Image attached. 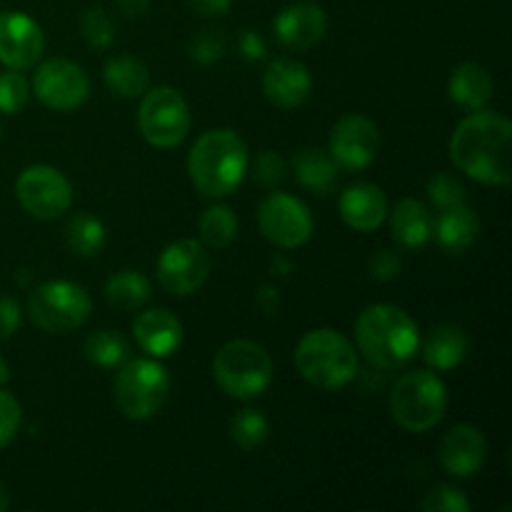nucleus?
I'll return each instance as SVG.
<instances>
[{
	"instance_id": "obj_13",
	"label": "nucleus",
	"mask_w": 512,
	"mask_h": 512,
	"mask_svg": "<svg viewBox=\"0 0 512 512\" xmlns=\"http://www.w3.org/2000/svg\"><path fill=\"white\" fill-rule=\"evenodd\" d=\"M33 93L50 110L68 113V110L80 108L88 100V73L78 63H73V60H45L43 65H38L33 75Z\"/></svg>"
},
{
	"instance_id": "obj_16",
	"label": "nucleus",
	"mask_w": 512,
	"mask_h": 512,
	"mask_svg": "<svg viewBox=\"0 0 512 512\" xmlns=\"http://www.w3.org/2000/svg\"><path fill=\"white\" fill-rule=\"evenodd\" d=\"M488 460V438L475 425L460 423L440 443V463L453 478H473Z\"/></svg>"
},
{
	"instance_id": "obj_45",
	"label": "nucleus",
	"mask_w": 512,
	"mask_h": 512,
	"mask_svg": "<svg viewBox=\"0 0 512 512\" xmlns=\"http://www.w3.org/2000/svg\"><path fill=\"white\" fill-rule=\"evenodd\" d=\"M10 505V495H8V488L3 485V480H0V512L8 510Z\"/></svg>"
},
{
	"instance_id": "obj_17",
	"label": "nucleus",
	"mask_w": 512,
	"mask_h": 512,
	"mask_svg": "<svg viewBox=\"0 0 512 512\" xmlns=\"http://www.w3.org/2000/svg\"><path fill=\"white\" fill-rule=\"evenodd\" d=\"M310 90H313V78L298 60L275 58L265 68L263 93L278 108H298L310 98Z\"/></svg>"
},
{
	"instance_id": "obj_4",
	"label": "nucleus",
	"mask_w": 512,
	"mask_h": 512,
	"mask_svg": "<svg viewBox=\"0 0 512 512\" xmlns=\"http://www.w3.org/2000/svg\"><path fill=\"white\" fill-rule=\"evenodd\" d=\"M295 368L315 388L340 390L358 375V350L338 330H310L295 350Z\"/></svg>"
},
{
	"instance_id": "obj_29",
	"label": "nucleus",
	"mask_w": 512,
	"mask_h": 512,
	"mask_svg": "<svg viewBox=\"0 0 512 512\" xmlns=\"http://www.w3.org/2000/svg\"><path fill=\"white\" fill-rule=\"evenodd\" d=\"M85 358L98 368H120L130 360V345L118 330H98L85 340Z\"/></svg>"
},
{
	"instance_id": "obj_21",
	"label": "nucleus",
	"mask_w": 512,
	"mask_h": 512,
	"mask_svg": "<svg viewBox=\"0 0 512 512\" xmlns=\"http://www.w3.org/2000/svg\"><path fill=\"white\" fill-rule=\"evenodd\" d=\"M435 218L425 203L415 198H403L393 210L390 218V233L400 248L418 250L433 240Z\"/></svg>"
},
{
	"instance_id": "obj_9",
	"label": "nucleus",
	"mask_w": 512,
	"mask_h": 512,
	"mask_svg": "<svg viewBox=\"0 0 512 512\" xmlns=\"http://www.w3.org/2000/svg\"><path fill=\"white\" fill-rule=\"evenodd\" d=\"M138 125L143 138L153 148H175L188 138L190 125H193L188 100L183 98L180 90L170 88V85L148 88L140 100Z\"/></svg>"
},
{
	"instance_id": "obj_39",
	"label": "nucleus",
	"mask_w": 512,
	"mask_h": 512,
	"mask_svg": "<svg viewBox=\"0 0 512 512\" xmlns=\"http://www.w3.org/2000/svg\"><path fill=\"white\" fill-rule=\"evenodd\" d=\"M368 270L375 280H380V283H390V280L398 278L400 270H403V260H400V255L393 253V250H378V253L370 258Z\"/></svg>"
},
{
	"instance_id": "obj_28",
	"label": "nucleus",
	"mask_w": 512,
	"mask_h": 512,
	"mask_svg": "<svg viewBox=\"0 0 512 512\" xmlns=\"http://www.w3.org/2000/svg\"><path fill=\"white\" fill-rule=\"evenodd\" d=\"M65 243L80 258H95L105 245V228L98 218L80 213L65 225Z\"/></svg>"
},
{
	"instance_id": "obj_3",
	"label": "nucleus",
	"mask_w": 512,
	"mask_h": 512,
	"mask_svg": "<svg viewBox=\"0 0 512 512\" xmlns=\"http://www.w3.org/2000/svg\"><path fill=\"white\" fill-rule=\"evenodd\" d=\"M248 145L235 130H208L195 140L188 155V173L195 188L208 198H228L248 173Z\"/></svg>"
},
{
	"instance_id": "obj_5",
	"label": "nucleus",
	"mask_w": 512,
	"mask_h": 512,
	"mask_svg": "<svg viewBox=\"0 0 512 512\" xmlns=\"http://www.w3.org/2000/svg\"><path fill=\"white\" fill-rule=\"evenodd\" d=\"M448 410V388L430 370H413L398 378L390 393V413L408 433H428Z\"/></svg>"
},
{
	"instance_id": "obj_6",
	"label": "nucleus",
	"mask_w": 512,
	"mask_h": 512,
	"mask_svg": "<svg viewBox=\"0 0 512 512\" xmlns=\"http://www.w3.org/2000/svg\"><path fill=\"white\" fill-rule=\"evenodd\" d=\"M213 375L225 395L253 400L263 395L273 380V358L253 340H230L215 353Z\"/></svg>"
},
{
	"instance_id": "obj_14",
	"label": "nucleus",
	"mask_w": 512,
	"mask_h": 512,
	"mask_svg": "<svg viewBox=\"0 0 512 512\" xmlns=\"http://www.w3.org/2000/svg\"><path fill=\"white\" fill-rule=\"evenodd\" d=\"M328 155L343 170H363L378 158L380 133L370 118L350 113L340 118L330 130Z\"/></svg>"
},
{
	"instance_id": "obj_34",
	"label": "nucleus",
	"mask_w": 512,
	"mask_h": 512,
	"mask_svg": "<svg viewBox=\"0 0 512 512\" xmlns=\"http://www.w3.org/2000/svg\"><path fill=\"white\" fill-rule=\"evenodd\" d=\"M428 195L438 210H448L455 208V205L468 203V200H465L463 183L450 173H435L433 178L428 180Z\"/></svg>"
},
{
	"instance_id": "obj_22",
	"label": "nucleus",
	"mask_w": 512,
	"mask_h": 512,
	"mask_svg": "<svg viewBox=\"0 0 512 512\" xmlns=\"http://www.w3.org/2000/svg\"><path fill=\"white\" fill-rule=\"evenodd\" d=\"M493 90V75L478 63H460L448 80L450 100L468 113L483 110L493 98Z\"/></svg>"
},
{
	"instance_id": "obj_30",
	"label": "nucleus",
	"mask_w": 512,
	"mask_h": 512,
	"mask_svg": "<svg viewBox=\"0 0 512 512\" xmlns=\"http://www.w3.org/2000/svg\"><path fill=\"white\" fill-rule=\"evenodd\" d=\"M200 240L208 248H228L238 238V218L228 205H210L200 218Z\"/></svg>"
},
{
	"instance_id": "obj_19",
	"label": "nucleus",
	"mask_w": 512,
	"mask_h": 512,
	"mask_svg": "<svg viewBox=\"0 0 512 512\" xmlns=\"http://www.w3.org/2000/svg\"><path fill=\"white\" fill-rule=\"evenodd\" d=\"M340 215L358 233H373L388 218V198L375 183H353L340 195Z\"/></svg>"
},
{
	"instance_id": "obj_46",
	"label": "nucleus",
	"mask_w": 512,
	"mask_h": 512,
	"mask_svg": "<svg viewBox=\"0 0 512 512\" xmlns=\"http://www.w3.org/2000/svg\"><path fill=\"white\" fill-rule=\"evenodd\" d=\"M8 380H10V368H8V363L0 358V388H3V385H8Z\"/></svg>"
},
{
	"instance_id": "obj_23",
	"label": "nucleus",
	"mask_w": 512,
	"mask_h": 512,
	"mask_svg": "<svg viewBox=\"0 0 512 512\" xmlns=\"http://www.w3.org/2000/svg\"><path fill=\"white\" fill-rule=\"evenodd\" d=\"M478 215L475 210L470 208L468 203L463 205H455V208L448 210H440V218L435 220V228H433V238L438 240V245L448 253L460 255L475 243L478 238Z\"/></svg>"
},
{
	"instance_id": "obj_27",
	"label": "nucleus",
	"mask_w": 512,
	"mask_h": 512,
	"mask_svg": "<svg viewBox=\"0 0 512 512\" xmlns=\"http://www.w3.org/2000/svg\"><path fill=\"white\" fill-rule=\"evenodd\" d=\"M105 300L118 310H138L150 300V280L140 270H120L105 283Z\"/></svg>"
},
{
	"instance_id": "obj_41",
	"label": "nucleus",
	"mask_w": 512,
	"mask_h": 512,
	"mask_svg": "<svg viewBox=\"0 0 512 512\" xmlns=\"http://www.w3.org/2000/svg\"><path fill=\"white\" fill-rule=\"evenodd\" d=\"M238 48L240 53H243L245 60H263L265 58V40L260 38L255 30H245L243 35H240L238 40Z\"/></svg>"
},
{
	"instance_id": "obj_10",
	"label": "nucleus",
	"mask_w": 512,
	"mask_h": 512,
	"mask_svg": "<svg viewBox=\"0 0 512 512\" xmlns=\"http://www.w3.org/2000/svg\"><path fill=\"white\" fill-rule=\"evenodd\" d=\"M15 195L25 213L38 220L60 218L73 203L68 178L53 165H30L15 180Z\"/></svg>"
},
{
	"instance_id": "obj_2",
	"label": "nucleus",
	"mask_w": 512,
	"mask_h": 512,
	"mask_svg": "<svg viewBox=\"0 0 512 512\" xmlns=\"http://www.w3.org/2000/svg\"><path fill=\"white\" fill-rule=\"evenodd\" d=\"M355 343L375 368L395 370L418 355L420 330L403 308L378 303L368 305L355 320Z\"/></svg>"
},
{
	"instance_id": "obj_35",
	"label": "nucleus",
	"mask_w": 512,
	"mask_h": 512,
	"mask_svg": "<svg viewBox=\"0 0 512 512\" xmlns=\"http://www.w3.org/2000/svg\"><path fill=\"white\" fill-rule=\"evenodd\" d=\"M420 505H423L425 512H468L470 510L468 495H465L460 488H453V485H435V488H430Z\"/></svg>"
},
{
	"instance_id": "obj_31",
	"label": "nucleus",
	"mask_w": 512,
	"mask_h": 512,
	"mask_svg": "<svg viewBox=\"0 0 512 512\" xmlns=\"http://www.w3.org/2000/svg\"><path fill=\"white\" fill-rule=\"evenodd\" d=\"M270 423L260 410L243 408L230 418V438L238 448L255 450L268 440Z\"/></svg>"
},
{
	"instance_id": "obj_25",
	"label": "nucleus",
	"mask_w": 512,
	"mask_h": 512,
	"mask_svg": "<svg viewBox=\"0 0 512 512\" xmlns=\"http://www.w3.org/2000/svg\"><path fill=\"white\" fill-rule=\"evenodd\" d=\"M295 178L315 195H330L338 188V165L318 148H303L293 160Z\"/></svg>"
},
{
	"instance_id": "obj_42",
	"label": "nucleus",
	"mask_w": 512,
	"mask_h": 512,
	"mask_svg": "<svg viewBox=\"0 0 512 512\" xmlns=\"http://www.w3.org/2000/svg\"><path fill=\"white\" fill-rule=\"evenodd\" d=\"M230 3L233 0H190L195 10L205 18H213V15H225L230 10Z\"/></svg>"
},
{
	"instance_id": "obj_26",
	"label": "nucleus",
	"mask_w": 512,
	"mask_h": 512,
	"mask_svg": "<svg viewBox=\"0 0 512 512\" xmlns=\"http://www.w3.org/2000/svg\"><path fill=\"white\" fill-rule=\"evenodd\" d=\"M103 78L108 88L120 98H140L150 88L148 65L130 55L110 58L103 68Z\"/></svg>"
},
{
	"instance_id": "obj_47",
	"label": "nucleus",
	"mask_w": 512,
	"mask_h": 512,
	"mask_svg": "<svg viewBox=\"0 0 512 512\" xmlns=\"http://www.w3.org/2000/svg\"><path fill=\"white\" fill-rule=\"evenodd\" d=\"M0 138H3V120H0Z\"/></svg>"
},
{
	"instance_id": "obj_11",
	"label": "nucleus",
	"mask_w": 512,
	"mask_h": 512,
	"mask_svg": "<svg viewBox=\"0 0 512 512\" xmlns=\"http://www.w3.org/2000/svg\"><path fill=\"white\" fill-rule=\"evenodd\" d=\"M258 223L265 238L285 250L308 243L315 228L308 205L288 193H270L258 208Z\"/></svg>"
},
{
	"instance_id": "obj_44",
	"label": "nucleus",
	"mask_w": 512,
	"mask_h": 512,
	"mask_svg": "<svg viewBox=\"0 0 512 512\" xmlns=\"http://www.w3.org/2000/svg\"><path fill=\"white\" fill-rule=\"evenodd\" d=\"M150 0H118V8L123 10L125 15L135 18V15H143L148 10Z\"/></svg>"
},
{
	"instance_id": "obj_24",
	"label": "nucleus",
	"mask_w": 512,
	"mask_h": 512,
	"mask_svg": "<svg viewBox=\"0 0 512 512\" xmlns=\"http://www.w3.org/2000/svg\"><path fill=\"white\" fill-rule=\"evenodd\" d=\"M470 350V340L463 328L458 325H438L430 330L428 340L423 345L425 363L433 370H453L465 360Z\"/></svg>"
},
{
	"instance_id": "obj_33",
	"label": "nucleus",
	"mask_w": 512,
	"mask_h": 512,
	"mask_svg": "<svg viewBox=\"0 0 512 512\" xmlns=\"http://www.w3.org/2000/svg\"><path fill=\"white\" fill-rule=\"evenodd\" d=\"M80 30H83V38L88 40V45L103 50L113 43L115 38V23L103 8H88L80 18Z\"/></svg>"
},
{
	"instance_id": "obj_36",
	"label": "nucleus",
	"mask_w": 512,
	"mask_h": 512,
	"mask_svg": "<svg viewBox=\"0 0 512 512\" xmlns=\"http://www.w3.org/2000/svg\"><path fill=\"white\" fill-rule=\"evenodd\" d=\"M225 55V38L220 30H200L190 43V58L200 65L218 63Z\"/></svg>"
},
{
	"instance_id": "obj_1",
	"label": "nucleus",
	"mask_w": 512,
	"mask_h": 512,
	"mask_svg": "<svg viewBox=\"0 0 512 512\" xmlns=\"http://www.w3.org/2000/svg\"><path fill=\"white\" fill-rule=\"evenodd\" d=\"M512 123L493 110H475L450 138V160L483 185L503 188L510 183Z\"/></svg>"
},
{
	"instance_id": "obj_18",
	"label": "nucleus",
	"mask_w": 512,
	"mask_h": 512,
	"mask_svg": "<svg viewBox=\"0 0 512 512\" xmlns=\"http://www.w3.org/2000/svg\"><path fill=\"white\" fill-rule=\"evenodd\" d=\"M275 38L293 50H308L328 30V15L318 3H293L278 13L273 23Z\"/></svg>"
},
{
	"instance_id": "obj_40",
	"label": "nucleus",
	"mask_w": 512,
	"mask_h": 512,
	"mask_svg": "<svg viewBox=\"0 0 512 512\" xmlns=\"http://www.w3.org/2000/svg\"><path fill=\"white\" fill-rule=\"evenodd\" d=\"M20 325V305L13 298H0V340H8L15 335Z\"/></svg>"
},
{
	"instance_id": "obj_7",
	"label": "nucleus",
	"mask_w": 512,
	"mask_h": 512,
	"mask_svg": "<svg viewBox=\"0 0 512 512\" xmlns=\"http://www.w3.org/2000/svg\"><path fill=\"white\" fill-rule=\"evenodd\" d=\"M115 405L128 420H150L170 395V375L155 358L125 360L115 378Z\"/></svg>"
},
{
	"instance_id": "obj_32",
	"label": "nucleus",
	"mask_w": 512,
	"mask_h": 512,
	"mask_svg": "<svg viewBox=\"0 0 512 512\" xmlns=\"http://www.w3.org/2000/svg\"><path fill=\"white\" fill-rule=\"evenodd\" d=\"M30 83L20 70L8 68L0 73V113L15 115L28 105Z\"/></svg>"
},
{
	"instance_id": "obj_43",
	"label": "nucleus",
	"mask_w": 512,
	"mask_h": 512,
	"mask_svg": "<svg viewBox=\"0 0 512 512\" xmlns=\"http://www.w3.org/2000/svg\"><path fill=\"white\" fill-rule=\"evenodd\" d=\"M260 305H263V310H265V313H268V315L278 313V305H280L278 290L270 288V285H265V288L260 290Z\"/></svg>"
},
{
	"instance_id": "obj_20",
	"label": "nucleus",
	"mask_w": 512,
	"mask_h": 512,
	"mask_svg": "<svg viewBox=\"0 0 512 512\" xmlns=\"http://www.w3.org/2000/svg\"><path fill=\"white\" fill-rule=\"evenodd\" d=\"M133 335L150 358H170L183 345V325L170 310L150 308L135 318Z\"/></svg>"
},
{
	"instance_id": "obj_12",
	"label": "nucleus",
	"mask_w": 512,
	"mask_h": 512,
	"mask_svg": "<svg viewBox=\"0 0 512 512\" xmlns=\"http://www.w3.org/2000/svg\"><path fill=\"white\" fill-rule=\"evenodd\" d=\"M210 265L213 263H210V253L205 250V245L193 238H183L170 243L160 253L155 273H158V283L168 293L185 298L203 288L210 275Z\"/></svg>"
},
{
	"instance_id": "obj_8",
	"label": "nucleus",
	"mask_w": 512,
	"mask_h": 512,
	"mask_svg": "<svg viewBox=\"0 0 512 512\" xmlns=\"http://www.w3.org/2000/svg\"><path fill=\"white\" fill-rule=\"evenodd\" d=\"M93 310L88 290L70 280H48L28 295V315L45 333L63 335L85 325Z\"/></svg>"
},
{
	"instance_id": "obj_15",
	"label": "nucleus",
	"mask_w": 512,
	"mask_h": 512,
	"mask_svg": "<svg viewBox=\"0 0 512 512\" xmlns=\"http://www.w3.org/2000/svg\"><path fill=\"white\" fill-rule=\"evenodd\" d=\"M45 38L40 25L20 10L0 13V63L13 70H28L40 60Z\"/></svg>"
},
{
	"instance_id": "obj_37",
	"label": "nucleus",
	"mask_w": 512,
	"mask_h": 512,
	"mask_svg": "<svg viewBox=\"0 0 512 512\" xmlns=\"http://www.w3.org/2000/svg\"><path fill=\"white\" fill-rule=\"evenodd\" d=\"M255 178L265 188H275V185L283 183L288 178V165H285L283 155L275 153V150H263L255 158Z\"/></svg>"
},
{
	"instance_id": "obj_38",
	"label": "nucleus",
	"mask_w": 512,
	"mask_h": 512,
	"mask_svg": "<svg viewBox=\"0 0 512 512\" xmlns=\"http://www.w3.org/2000/svg\"><path fill=\"white\" fill-rule=\"evenodd\" d=\"M20 403L10 393L0 390V448L10 445L20 430Z\"/></svg>"
}]
</instances>
